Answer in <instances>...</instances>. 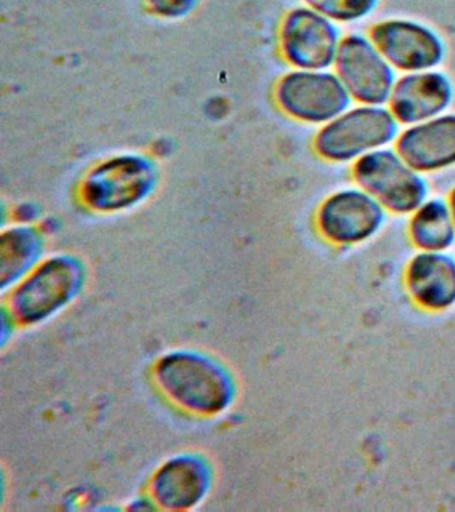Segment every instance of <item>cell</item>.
<instances>
[{
	"instance_id": "3957f363",
	"label": "cell",
	"mask_w": 455,
	"mask_h": 512,
	"mask_svg": "<svg viewBox=\"0 0 455 512\" xmlns=\"http://www.w3.org/2000/svg\"><path fill=\"white\" fill-rule=\"evenodd\" d=\"M398 134L393 112L378 106H362L343 112L315 136L314 147L322 158L345 162L377 150Z\"/></svg>"
},
{
	"instance_id": "30bf717a",
	"label": "cell",
	"mask_w": 455,
	"mask_h": 512,
	"mask_svg": "<svg viewBox=\"0 0 455 512\" xmlns=\"http://www.w3.org/2000/svg\"><path fill=\"white\" fill-rule=\"evenodd\" d=\"M383 206L369 192L346 190L330 196L318 212V227L325 238L339 244L362 242L382 226Z\"/></svg>"
},
{
	"instance_id": "7c38bea8",
	"label": "cell",
	"mask_w": 455,
	"mask_h": 512,
	"mask_svg": "<svg viewBox=\"0 0 455 512\" xmlns=\"http://www.w3.org/2000/svg\"><path fill=\"white\" fill-rule=\"evenodd\" d=\"M398 154L414 170L435 171L455 164V115L415 124L399 136Z\"/></svg>"
},
{
	"instance_id": "2e32d148",
	"label": "cell",
	"mask_w": 455,
	"mask_h": 512,
	"mask_svg": "<svg viewBox=\"0 0 455 512\" xmlns=\"http://www.w3.org/2000/svg\"><path fill=\"white\" fill-rule=\"evenodd\" d=\"M411 239L425 251L439 252L455 240V223L450 206L442 200L423 203L411 219Z\"/></svg>"
},
{
	"instance_id": "7a4b0ae2",
	"label": "cell",
	"mask_w": 455,
	"mask_h": 512,
	"mask_svg": "<svg viewBox=\"0 0 455 512\" xmlns=\"http://www.w3.org/2000/svg\"><path fill=\"white\" fill-rule=\"evenodd\" d=\"M163 391L179 406L201 414H215L230 403L233 384L217 363L201 355L173 354L157 367Z\"/></svg>"
},
{
	"instance_id": "9c48e42d",
	"label": "cell",
	"mask_w": 455,
	"mask_h": 512,
	"mask_svg": "<svg viewBox=\"0 0 455 512\" xmlns=\"http://www.w3.org/2000/svg\"><path fill=\"white\" fill-rule=\"evenodd\" d=\"M371 42L391 66L421 72L437 66L443 58L441 39L429 28L410 20H386L370 31Z\"/></svg>"
},
{
	"instance_id": "ac0fdd59",
	"label": "cell",
	"mask_w": 455,
	"mask_h": 512,
	"mask_svg": "<svg viewBox=\"0 0 455 512\" xmlns=\"http://www.w3.org/2000/svg\"><path fill=\"white\" fill-rule=\"evenodd\" d=\"M199 2L201 0H142L149 14L166 20L186 18L198 7Z\"/></svg>"
},
{
	"instance_id": "5b68a950",
	"label": "cell",
	"mask_w": 455,
	"mask_h": 512,
	"mask_svg": "<svg viewBox=\"0 0 455 512\" xmlns=\"http://www.w3.org/2000/svg\"><path fill=\"white\" fill-rule=\"evenodd\" d=\"M279 110L299 122L329 123L346 111L350 94L330 72L295 70L283 75L274 87Z\"/></svg>"
},
{
	"instance_id": "9a60e30c",
	"label": "cell",
	"mask_w": 455,
	"mask_h": 512,
	"mask_svg": "<svg viewBox=\"0 0 455 512\" xmlns=\"http://www.w3.org/2000/svg\"><path fill=\"white\" fill-rule=\"evenodd\" d=\"M45 244V231L37 224L15 223L3 230L0 248L5 284L29 275L42 262Z\"/></svg>"
},
{
	"instance_id": "ba28073f",
	"label": "cell",
	"mask_w": 455,
	"mask_h": 512,
	"mask_svg": "<svg viewBox=\"0 0 455 512\" xmlns=\"http://www.w3.org/2000/svg\"><path fill=\"white\" fill-rule=\"evenodd\" d=\"M338 78L350 96L367 106L390 100L395 86L393 68L371 39L349 35L339 44L335 58Z\"/></svg>"
},
{
	"instance_id": "5bb4252c",
	"label": "cell",
	"mask_w": 455,
	"mask_h": 512,
	"mask_svg": "<svg viewBox=\"0 0 455 512\" xmlns=\"http://www.w3.org/2000/svg\"><path fill=\"white\" fill-rule=\"evenodd\" d=\"M209 470L202 460L179 458L167 463L154 479L159 504L183 508L199 502L209 486Z\"/></svg>"
},
{
	"instance_id": "277c9868",
	"label": "cell",
	"mask_w": 455,
	"mask_h": 512,
	"mask_svg": "<svg viewBox=\"0 0 455 512\" xmlns=\"http://www.w3.org/2000/svg\"><path fill=\"white\" fill-rule=\"evenodd\" d=\"M85 266L74 255L43 259L22 279L15 292L13 311L22 322L35 323L65 306L81 288Z\"/></svg>"
},
{
	"instance_id": "52a82bcc",
	"label": "cell",
	"mask_w": 455,
	"mask_h": 512,
	"mask_svg": "<svg viewBox=\"0 0 455 512\" xmlns=\"http://www.w3.org/2000/svg\"><path fill=\"white\" fill-rule=\"evenodd\" d=\"M282 58L295 70L321 71L337 58L339 34L333 20L310 7H298L283 18L278 34Z\"/></svg>"
},
{
	"instance_id": "4fadbf2b",
	"label": "cell",
	"mask_w": 455,
	"mask_h": 512,
	"mask_svg": "<svg viewBox=\"0 0 455 512\" xmlns=\"http://www.w3.org/2000/svg\"><path fill=\"white\" fill-rule=\"evenodd\" d=\"M407 287L415 302L431 310L455 303V260L439 252L426 251L411 260Z\"/></svg>"
},
{
	"instance_id": "e0dca14e",
	"label": "cell",
	"mask_w": 455,
	"mask_h": 512,
	"mask_svg": "<svg viewBox=\"0 0 455 512\" xmlns=\"http://www.w3.org/2000/svg\"><path fill=\"white\" fill-rule=\"evenodd\" d=\"M307 7L313 8L333 22H354L369 15L378 0H303Z\"/></svg>"
},
{
	"instance_id": "d6986e66",
	"label": "cell",
	"mask_w": 455,
	"mask_h": 512,
	"mask_svg": "<svg viewBox=\"0 0 455 512\" xmlns=\"http://www.w3.org/2000/svg\"><path fill=\"white\" fill-rule=\"evenodd\" d=\"M39 207L34 203H22L15 210V219L17 223L35 224L41 214H39Z\"/></svg>"
},
{
	"instance_id": "8fae6325",
	"label": "cell",
	"mask_w": 455,
	"mask_h": 512,
	"mask_svg": "<svg viewBox=\"0 0 455 512\" xmlns=\"http://www.w3.org/2000/svg\"><path fill=\"white\" fill-rule=\"evenodd\" d=\"M453 99L449 79L439 72H414L395 83L390 110L398 122L418 124L445 111Z\"/></svg>"
},
{
	"instance_id": "8992f818",
	"label": "cell",
	"mask_w": 455,
	"mask_h": 512,
	"mask_svg": "<svg viewBox=\"0 0 455 512\" xmlns=\"http://www.w3.org/2000/svg\"><path fill=\"white\" fill-rule=\"evenodd\" d=\"M353 175L363 190L398 214L417 211L425 203V180L398 152H367L354 164Z\"/></svg>"
},
{
	"instance_id": "ffe728a7",
	"label": "cell",
	"mask_w": 455,
	"mask_h": 512,
	"mask_svg": "<svg viewBox=\"0 0 455 512\" xmlns=\"http://www.w3.org/2000/svg\"><path fill=\"white\" fill-rule=\"evenodd\" d=\"M450 210H451V214H453L454 223H455V188H454V191L451 192V196H450Z\"/></svg>"
},
{
	"instance_id": "6da1fadb",
	"label": "cell",
	"mask_w": 455,
	"mask_h": 512,
	"mask_svg": "<svg viewBox=\"0 0 455 512\" xmlns=\"http://www.w3.org/2000/svg\"><path fill=\"white\" fill-rule=\"evenodd\" d=\"M161 180L157 158L145 152H121L93 164L77 187L82 206L95 214H119L141 206Z\"/></svg>"
}]
</instances>
